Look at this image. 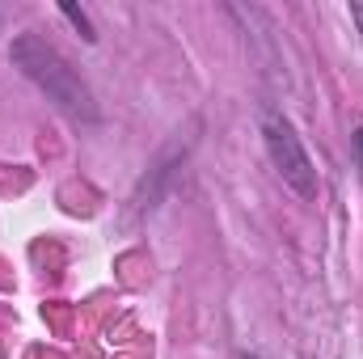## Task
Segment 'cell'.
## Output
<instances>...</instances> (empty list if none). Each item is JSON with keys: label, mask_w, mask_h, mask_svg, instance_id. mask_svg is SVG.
Wrapping results in <instances>:
<instances>
[{"label": "cell", "mask_w": 363, "mask_h": 359, "mask_svg": "<svg viewBox=\"0 0 363 359\" xmlns=\"http://www.w3.org/2000/svg\"><path fill=\"white\" fill-rule=\"evenodd\" d=\"M9 60L47 93L68 118H77V123H97V101H93L89 85L81 81V72H77L47 38H38V34H30V30L17 34V38L9 43Z\"/></svg>", "instance_id": "obj_1"}, {"label": "cell", "mask_w": 363, "mask_h": 359, "mask_svg": "<svg viewBox=\"0 0 363 359\" xmlns=\"http://www.w3.org/2000/svg\"><path fill=\"white\" fill-rule=\"evenodd\" d=\"M262 140H267L271 165L279 170L283 186H287L291 194H300L304 203H313L321 182H317V170H313V157H308L304 140L296 136V127H291V118H287L283 110L262 106Z\"/></svg>", "instance_id": "obj_2"}, {"label": "cell", "mask_w": 363, "mask_h": 359, "mask_svg": "<svg viewBox=\"0 0 363 359\" xmlns=\"http://www.w3.org/2000/svg\"><path fill=\"white\" fill-rule=\"evenodd\" d=\"M60 13H64V17H68V21H72V26H77V30H81V34H85V38H97V34H93V26H89V17H85V13H81V9H77V4H60Z\"/></svg>", "instance_id": "obj_3"}, {"label": "cell", "mask_w": 363, "mask_h": 359, "mask_svg": "<svg viewBox=\"0 0 363 359\" xmlns=\"http://www.w3.org/2000/svg\"><path fill=\"white\" fill-rule=\"evenodd\" d=\"M351 21L363 30V4H351Z\"/></svg>", "instance_id": "obj_4"}, {"label": "cell", "mask_w": 363, "mask_h": 359, "mask_svg": "<svg viewBox=\"0 0 363 359\" xmlns=\"http://www.w3.org/2000/svg\"><path fill=\"white\" fill-rule=\"evenodd\" d=\"M355 153H359V165H363V131H355Z\"/></svg>", "instance_id": "obj_5"}, {"label": "cell", "mask_w": 363, "mask_h": 359, "mask_svg": "<svg viewBox=\"0 0 363 359\" xmlns=\"http://www.w3.org/2000/svg\"><path fill=\"white\" fill-rule=\"evenodd\" d=\"M250 359H258V355H250Z\"/></svg>", "instance_id": "obj_6"}]
</instances>
